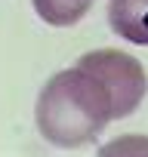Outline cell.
Wrapping results in <instances>:
<instances>
[{
	"instance_id": "1",
	"label": "cell",
	"mask_w": 148,
	"mask_h": 157,
	"mask_svg": "<svg viewBox=\"0 0 148 157\" xmlns=\"http://www.w3.org/2000/svg\"><path fill=\"white\" fill-rule=\"evenodd\" d=\"M34 120L37 132L56 148L87 145L114 120L111 93L96 74L74 65L43 83Z\"/></svg>"
},
{
	"instance_id": "2",
	"label": "cell",
	"mask_w": 148,
	"mask_h": 157,
	"mask_svg": "<svg viewBox=\"0 0 148 157\" xmlns=\"http://www.w3.org/2000/svg\"><path fill=\"white\" fill-rule=\"evenodd\" d=\"M77 65L84 71L96 74L105 83V90L111 93L114 120L130 117L142 105V99L148 93V74L136 56L120 52V49H93V52H84L77 59Z\"/></svg>"
},
{
	"instance_id": "3",
	"label": "cell",
	"mask_w": 148,
	"mask_h": 157,
	"mask_svg": "<svg viewBox=\"0 0 148 157\" xmlns=\"http://www.w3.org/2000/svg\"><path fill=\"white\" fill-rule=\"evenodd\" d=\"M108 25L117 37L148 46V0H108Z\"/></svg>"
},
{
	"instance_id": "4",
	"label": "cell",
	"mask_w": 148,
	"mask_h": 157,
	"mask_svg": "<svg viewBox=\"0 0 148 157\" xmlns=\"http://www.w3.org/2000/svg\"><path fill=\"white\" fill-rule=\"evenodd\" d=\"M93 6V0H34V13L53 28L77 25Z\"/></svg>"
}]
</instances>
